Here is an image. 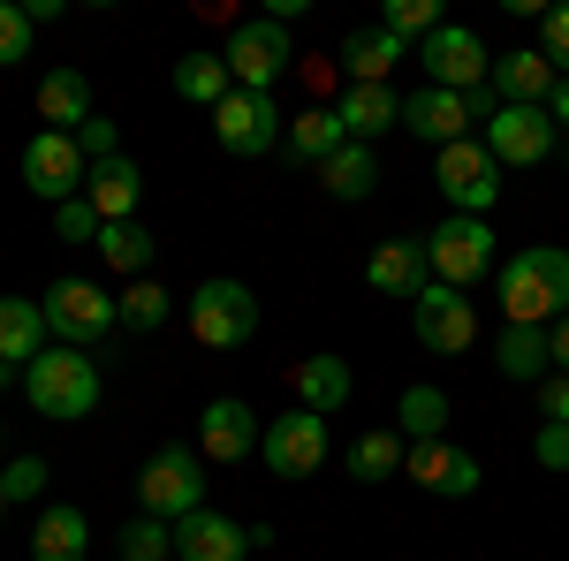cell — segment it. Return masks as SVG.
Returning <instances> with one entry per match:
<instances>
[{"instance_id":"7402d4cb","label":"cell","mask_w":569,"mask_h":561,"mask_svg":"<svg viewBox=\"0 0 569 561\" xmlns=\"http://www.w3.org/2000/svg\"><path fill=\"white\" fill-rule=\"evenodd\" d=\"M493 364H501V380H509V388H539V380H555V349H547V327H501V342H493Z\"/></svg>"},{"instance_id":"3957f363","label":"cell","mask_w":569,"mask_h":561,"mask_svg":"<svg viewBox=\"0 0 569 561\" xmlns=\"http://www.w3.org/2000/svg\"><path fill=\"white\" fill-rule=\"evenodd\" d=\"M137 509L160 523H182L206 509V455L190 448V440H168L144 471H137Z\"/></svg>"},{"instance_id":"c3c4849f","label":"cell","mask_w":569,"mask_h":561,"mask_svg":"<svg viewBox=\"0 0 569 561\" xmlns=\"http://www.w3.org/2000/svg\"><path fill=\"white\" fill-rule=\"evenodd\" d=\"M0 455H8V432H0Z\"/></svg>"},{"instance_id":"681fc988","label":"cell","mask_w":569,"mask_h":561,"mask_svg":"<svg viewBox=\"0 0 569 561\" xmlns=\"http://www.w3.org/2000/svg\"><path fill=\"white\" fill-rule=\"evenodd\" d=\"M0 517H8V493H0Z\"/></svg>"},{"instance_id":"d4e9b609","label":"cell","mask_w":569,"mask_h":561,"mask_svg":"<svg viewBox=\"0 0 569 561\" xmlns=\"http://www.w3.org/2000/svg\"><path fill=\"white\" fill-rule=\"evenodd\" d=\"M137 190H144V174H137V160H99V168L84 174V198L99 220H137Z\"/></svg>"},{"instance_id":"74e56055","label":"cell","mask_w":569,"mask_h":561,"mask_svg":"<svg viewBox=\"0 0 569 561\" xmlns=\"http://www.w3.org/2000/svg\"><path fill=\"white\" fill-rule=\"evenodd\" d=\"M46 455H8V463H0V493H8V501H39L46 493Z\"/></svg>"},{"instance_id":"7bdbcfd3","label":"cell","mask_w":569,"mask_h":561,"mask_svg":"<svg viewBox=\"0 0 569 561\" xmlns=\"http://www.w3.org/2000/svg\"><path fill=\"white\" fill-rule=\"evenodd\" d=\"M77 144H84V160H91V168H99V160H114V152H122V130H114V122H99V114H91L84 130H77Z\"/></svg>"},{"instance_id":"8992f818","label":"cell","mask_w":569,"mask_h":561,"mask_svg":"<svg viewBox=\"0 0 569 561\" xmlns=\"http://www.w3.org/2000/svg\"><path fill=\"white\" fill-rule=\"evenodd\" d=\"M501 174L509 168L486 152V137H456V144H440V160H433V182H440V198H448V213H471V220L493 213Z\"/></svg>"},{"instance_id":"d6986e66","label":"cell","mask_w":569,"mask_h":561,"mask_svg":"<svg viewBox=\"0 0 569 561\" xmlns=\"http://www.w3.org/2000/svg\"><path fill=\"white\" fill-rule=\"evenodd\" d=\"M243 554H251V531L220 509H198L176 523V561H243Z\"/></svg>"},{"instance_id":"44dd1931","label":"cell","mask_w":569,"mask_h":561,"mask_svg":"<svg viewBox=\"0 0 569 561\" xmlns=\"http://www.w3.org/2000/svg\"><path fill=\"white\" fill-rule=\"evenodd\" d=\"M335 114H342L350 144H380V137L402 122V91L395 84H350L342 99H335Z\"/></svg>"},{"instance_id":"836d02e7","label":"cell","mask_w":569,"mask_h":561,"mask_svg":"<svg viewBox=\"0 0 569 561\" xmlns=\"http://www.w3.org/2000/svg\"><path fill=\"white\" fill-rule=\"evenodd\" d=\"M99 259L114 266V273H130V281H144V266H152V236H144L137 220H107V228H99Z\"/></svg>"},{"instance_id":"7a4b0ae2","label":"cell","mask_w":569,"mask_h":561,"mask_svg":"<svg viewBox=\"0 0 569 561\" xmlns=\"http://www.w3.org/2000/svg\"><path fill=\"white\" fill-rule=\"evenodd\" d=\"M23 402L53 418V425H84L91 410H99V364H91L84 349H46L39 364H23Z\"/></svg>"},{"instance_id":"f35d334b","label":"cell","mask_w":569,"mask_h":561,"mask_svg":"<svg viewBox=\"0 0 569 561\" xmlns=\"http://www.w3.org/2000/svg\"><path fill=\"white\" fill-rule=\"evenodd\" d=\"M31 31H39V23L23 16V0H0V69L31 53Z\"/></svg>"},{"instance_id":"83f0119b","label":"cell","mask_w":569,"mask_h":561,"mask_svg":"<svg viewBox=\"0 0 569 561\" xmlns=\"http://www.w3.org/2000/svg\"><path fill=\"white\" fill-rule=\"evenodd\" d=\"M84 547H91V523L69 501H53L39 517V531H31V561H84Z\"/></svg>"},{"instance_id":"5b68a950","label":"cell","mask_w":569,"mask_h":561,"mask_svg":"<svg viewBox=\"0 0 569 561\" xmlns=\"http://www.w3.org/2000/svg\"><path fill=\"white\" fill-rule=\"evenodd\" d=\"M182 319H190L198 349H243L259 334V297L236 273H220V281H198V297L182 303Z\"/></svg>"},{"instance_id":"4dcf8cb0","label":"cell","mask_w":569,"mask_h":561,"mask_svg":"<svg viewBox=\"0 0 569 561\" xmlns=\"http://www.w3.org/2000/svg\"><path fill=\"white\" fill-rule=\"evenodd\" d=\"M228 91H236V77H228V61H220V53H182V61H176V99H190V107H206V114H213Z\"/></svg>"},{"instance_id":"d6a6232c","label":"cell","mask_w":569,"mask_h":561,"mask_svg":"<svg viewBox=\"0 0 569 561\" xmlns=\"http://www.w3.org/2000/svg\"><path fill=\"white\" fill-rule=\"evenodd\" d=\"M395 432L402 440H448V394L440 388H402V402H395Z\"/></svg>"},{"instance_id":"9c48e42d","label":"cell","mask_w":569,"mask_h":561,"mask_svg":"<svg viewBox=\"0 0 569 561\" xmlns=\"http://www.w3.org/2000/svg\"><path fill=\"white\" fill-rule=\"evenodd\" d=\"M410 327H418V342L433 349V357H463V349L479 342V303L463 297V289H448V281H426L418 303H410Z\"/></svg>"},{"instance_id":"f1b7e54d","label":"cell","mask_w":569,"mask_h":561,"mask_svg":"<svg viewBox=\"0 0 569 561\" xmlns=\"http://www.w3.org/2000/svg\"><path fill=\"white\" fill-rule=\"evenodd\" d=\"M319 182H327V198H342V206H365V198L380 190V152H372V144H342V152L319 168Z\"/></svg>"},{"instance_id":"484cf974","label":"cell","mask_w":569,"mask_h":561,"mask_svg":"<svg viewBox=\"0 0 569 561\" xmlns=\"http://www.w3.org/2000/svg\"><path fill=\"white\" fill-rule=\"evenodd\" d=\"M53 334H46V311L23 297H0V364H39Z\"/></svg>"},{"instance_id":"ee69618b","label":"cell","mask_w":569,"mask_h":561,"mask_svg":"<svg viewBox=\"0 0 569 561\" xmlns=\"http://www.w3.org/2000/svg\"><path fill=\"white\" fill-rule=\"evenodd\" d=\"M539 418H547V425H569V372L539 380Z\"/></svg>"},{"instance_id":"d590c367","label":"cell","mask_w":569,"mask_h":561,"mask_svg":"<svg viewBox=\"0 0 569 561\" xmlns=\"http://www.w3.org/2000/svg\"><path fill=\"white\" fill-rule=\"evenodd\" d=\"M380 23H388L395 39H402L410 53H418V46H426V39L440 31V23H448V16H440L433 0H388V16H380Z\"/></svg>"},{"instance_id":"e0dca14e","label":"cell","mask_w":569,"mask_h":561,"mask_svg":"<svg viewBox=\"0 0 569 561\" xmlns=\"http://www.w3.org/2000/svg\"><path fill=\"white\" fill-rule=\"evenodd\" d=\"M365 281L380 289V297H402L418 303V289L433 281V259H426V236H388L372 259H365Z\"/></svg>"},{"instance_id":"f546056e","label":"cell","mask_w":569,"mask_h":561,"mask_svg":"<svg viewBox=\"0 0 569 561\" xmlns=\"http://www.w3.org/2000/svg\"><path fill=\"white\" fill-rule=\"evenodd\" d=\"M281 144H289L297 160H311V168H327V160L350 144V130H342V114H335V107H311V114H297V122H289V137H281Z\"/></svg>"},{"instance_id":"9a60e30c","label":"cell","mask_w":569,"mask_h":561,"mask_svg":"<svg viewBox=\"0 0 569 561\" xmlns=\"http://www.w3.org/2000/svg\"><path fill=\"white\" fill-rule=\"evenodd\" d=\"M259 440H266V425L251 402H236V394L206 402V418H198V455L206 463H243V455H259Z\"/></svg>"},{"instance_id":"6da1fadb","label":"cell","mask_w":569,"mask_h":561,"mask_svg":"<svg viewBox=\"0 0 569 561\" xmlns=\"http://www.w3.org/2000/svg\"><path fill=\"white\" fill-rule=\"evenodd\" d=\"M501 281V319L509 327H555L569 311V251L562 243H525L509 266H493Z\"/></svg>"},{"instance_id":"1f68e13d","label":"cell","mask_w":569,"mask_h":561,"mask_svg":"<svg viewBox=\"0 0 569 561\" xmlns=\"http://www.w3.org/2000/svg\"><path fill=\"white\" fill-rule=\"evenodd\" d=\"M402 455H410V440H402L395 425H372V432H357V440H350V478L380 485V478L402 471Z\"/></svg>"},{"instance_id":"2e32d148","label":"cell","mask_w":569,"mask_h":561,"mask_svg":"<svg viewBox=\"0 0 569 561\" xmlns=\"http://www.w3.org/2000/svg\"><path fill=\"white\" fill-rule=\"evenodd\" d=\"M402 471L418 478L426 493H448V501H471V493H479V455L456 448V440H410Z\"/></svg>"},{"instance_id":"5bb4252c","label":"cell","mask_w":569,"mask_h":561,"mask_svg":"<svg viewBox=\"0 0 569 561\" xmlns=\"http://www.w3.org/2000/svg\"><path fill=\"white\" fill-rule=\"evenodd\" d=\"M555 144H562V130H555L547 107H501V114L486 122V152H493L501 168H539Z\"/></svg>"},{"instance_id":"60d3db41","label":"cell","mask_w":569,"mask_h":561,"mask_svg":"<svg viewBox=\"0 0 569 561\" xmlns=\"http://www.w3.org/2000/svg\"><path fill=\"white\" fill-rule=\"evenodd\" d=\"M539 53L555 61V77H569V0L562 8H539Z\"/></svg>"},{"instance_id":"4316f807","label":"cell","mask_w":569,"mask_h":561,"mask_svg":"<svg viewBox=\"0 0 569 561\" xmlns=\"http://www.w3.org/2000/svg\"><path fill=\"white\" fill-rule=\"evenodd\" d=\"M350 394H357V380H350V364H342V357H305V364H297V410L335 418Z\"/></svg>"},{"instance_id":"8fae6325","label":"cell","mask_w":569,"mask_h":561,"mask_svg":"<svg viewBox=\"0 0 569 561\" xmlns=\"http://www.w3.org/2000/svg\"><path fill=\"white\" fill-rule=\"evenodd\" d=\"M213 137H220V152H236V160H266L289 137V122L273 114V99H259V91H228L213 107Z\"/></svg>"},{"instance_id":"e575fe53","label":"cell","mask_w":569,"mask_h":561,"mask_svg":"<svg viewBox=\"0 0 569 561\" xmlns=\"http://www.w3.org/2000/svg\"><path fill=\"white\" fill-rule=\"evenodd\" d=\"M168 311H176V297L144 273V281H130L122 289V327H137V334H152V327H168Z\"/></svg>"},{"instance_id":"30bf717a","label":"cell","mask_w":569,"mask_h":561,"mask_svg":"<svg viewBox=\"0 0 569 561\" xmlns=\"http://www.w3.org/2000/svg\"><path fill=\"white\" fill-rule=\"evenodd\" d=\"M426 259H433V281H448V289H471L479 273H493V228L471 213H448L426 236Z\"/></svg>"},{"instance_id":"ac0fdd59","label":"cell","mask_w":569,"mask_h":561,"mask_svg":"<svg viewBox=\"0 0 569 561\" xmlns=\"http://www.w3.org/2000/svg\"><path fill=\"white\" fill-rule=\"evenodd\" d=\"M402 130L410 137H426V144H456V137H471L479 130V122H471V99H463V91H418V99H402Z\"/></svg>"},{"instance_id":"ffe728a7","label":"cell","mask_w":569,"mask_h":561,"mask_svg":"<svg viewBox=\"0 0 569 561\" xmlns=\"http://www.w3.org/2000/svg\"><path fill=\"white\" fill-rule=\"evenodd\" d=\"M486 84L501 91V107H547L562 77H555V61H547L539 46H517V53H501V61H493V77H486Z\"/></svg>"},{"instance_id":"277c9868","label":"cell","mask_w":569,"mask_h":561,"mask_svg":"<svg viewBox=\"0 0 569 561\" xmlns=\"http://www.w3.org/2000/svg\"><path fill=\"white\" fill-rule=\"evenodd\" d=\"M220 61H228L236 91H259V99H273V84H281V77H289V61H297L289 23H273V16L236 23V31H228V46H220Z\"/></svg>"},{"instance_id":"8d00e7d4","label":"cell","mask_w":569,"mask_h":561,"mask_svg":"<svg viewBox=\"0 0 569 561\" xmlns=\"http://www.w3.org/2000/svg\"><path fill=\"white\" fill-rule=\"evenodd\" d=\"M122 561H176V523H160V517H137L122 539Z\"/></svg>"},{"instance_id":"603a6c76","label":"cell","mask_w":569,"mask_h":561,"mask_svg":"<svg viewBox=\"0 0 569 561\" xmlns=\"http://www.w3.org/2000/svg\"><path fill=\"white\" fill-rule=\"evenodd\" d=\"M39 122H46V130H61V137H77L91 122L84 69H46V77H39Z\"/></svg>"},{"instance_id":"7dc6e473","label":"cell","mask_w":569,"mask_h":561,"mask_svg":"<svg viewBox=\"0 0 569 561\" xmlns=\"http://www.w3.org/2000/svg\"><path fill=\"white\" fill-rule=\"evenodd\" d=\"M8 380H16V364H0V388H8Z\"/></svg>"},{"instance_id":"4fadbf2b","label":"cell","mask_w":569,"mask_h":561,"mask_svg":"<svg viewBox=\"0 0 569 561\" xmlns=\"http://www.w3.org/2000/svg\"><path fill=\"white\" fill-rule=\"evenodd\" d=\"M266 471L273 478H311L327 471V418L319 410H289V418H266Z\"/></svg>"},{"instance_id":"52a82bcc","label":"cell","mask_w":569,"mask_h":561,"mask_svg":"<svg viewBox=\"0 0 569 561\" xmlns=\"http://www.w3.org/2000/svg\"><path fill=\"white\" fill-rule=\"evenodd\" d=\"M46 311V334L61 349H91V342H107L114 327H122V297H107V289H91V281H53L39 297Z\"/></svg>"},{"instance_id":"ab89813d","label":"cell","mask_w":569,"mask_h":561,"mask_svg":"<svg viewBox=\"0 0 569 561\" xmlns=\"http://www.w3.org/2000/svg\"><path fill=\"white\" fill-rule=\"evenodd\" d=\"M99 228H107V220L91 213V198H69V206H53V236H61V243H99Z\"/></svg>"},{"instance_id":"7c38bea8","label":"cell","mask_w":569,"mask_h":561,"mask_svg":"<svg viewBox=\"0 0 569 561\" xmlns=\"http://www.w3.org/2000/svg\"><path fill=\"white\" fill-rule=\"evenodd\" d=\"M84 174H91V160H84V144H77V137L39 130L31 144H23V182L39 190L46 206H69V198H84Z\"/></svg>"},{"instance_id":"ba28073f","label":"cell","mask_w":569,"mask_h":561,"mask_svg":"<svg viewBox=\"0 0 569 561\" xmlns=\"http://www.w3.org/2000/svg\"><path fill=\"white\" fill-rule=\"evenodd\" d=\"M410 61L433 77V91H479L486 77H493V53H486V39L471 31V23H440Z\"/></svg>"},{"instance_id":"bcb514c9","label":"cell","mask_w":569,"mask_h":561,"mask_svg":"<svg viewBox=\"0 0 569 561\" xmlns=\"http://www.w3.org/2000/svg\"><path fill=\"white\" fill-rule=\"evenodd\" d=\"M547 114H555V130H569V77L555 84V99H547Z\"/></svg>"},{"instance_id":"b9f144b4","label":"cell","mask_w":569,"mask_h":561,"mask_svg":"<svg viewBox=\"0 0 569 561\" xmlns=\"http://www.w3.org/2000/svg\"><path fill=\"white\" fill-rule=\"evenodd\" d=\"M531 455H539V471H569V425H539Z\"/></svg>"},{"instance_id":"cb8c5ba5","label":"cell","mask_w":569,"mask_h":561,"mask_svg":"<svg viewBox=\"0 0 569 561\" xmlns=\"http://www.w3.org/2000/svg\"><path fill=\"white\" fill-rule=\"evenodd\" d=\"M402 61H410V46L395 39L388 23H372V31H350V39H342V69H350V84H388Z\"/></svg>"},{"instance_id":"f6af8a7d","label":"cell","mask_w":569,"mask_h":561,"mask_svg":"<svg viewBox=\"0 0 569 561\" xmlns=\"http://www.w3.org/2000/svg\"><path fill=\"white\" fill-rule=\"evenodd\" d=\"M547 349H555V372H569V311L547 327Z\"/></svg>"}]
</instances>
